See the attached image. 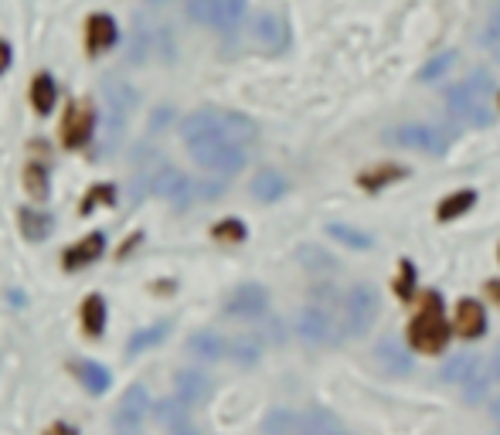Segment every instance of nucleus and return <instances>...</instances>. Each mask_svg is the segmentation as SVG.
Listing matches in <instances>:
<instances>
[{
	"label": "nucleus",
	"instance_id": "1",
	"mask_svg": "<svg viewBox=\"0 0 500 435\" xmlns=\"http://www.w3.org/2000/svg\"><path fill=\"white\" fill-rule=\"evenodd\" d=\"M446 340H449V326L443 320L439 293H426L422 296V309L409 323V344L418 354H439L446 347Z\"/></svg>",
	"mask_w": 500,
	"mask_h": 435
},
{
	"label": "nucleus",
	"instance_id": "2",
	"mask_svg": "<svg viewBox=\"0 0 500 435\" xmlns=\"http://www.w3.org/2000/svg\"><path fill=\"white\" fill-rule=\"evenodd\" d=\"M188 150H191V156H195L205 170H215V174H225V177H232V174H238V170L245 167V154H242V147L232 140H225L222 133L195 143V147H188Z\"/></svg>",
	"mask_w": 500,
	"mask_h": 435
},
{
	"label": "nucleus",
	"instance_id": "3",
	"mask_svg": "<svg viewBox=\"0 0 500 435\" xmlns=\"http://www.w3.org/2000/svg\"><path fill=\"white\" fill-rule=\"evenodd\" d=\"M378 313H381V299H378L375 286H368V282L351 286L348 307H344V330H348L351 337H364L375 326Z\"/></svg>",
	"mask_w": 500,
	"mask_h": 435
},
{
	"label": "nucleus",
	"instance_id": "4",
	"mask_svg": "<svg viewBox=\"0 0 500 435\" xmlns=\"http://www.w3.org/2000/svg\"><path fill=\"white\" fill-rule=\"evenodd\" d=\"M389 143L409 147V150H418V154H429V156L446 154V137L439 129L426 127V123H402V127L389 129Z\"/></svg>",
	"mask_w": 500,
	"mask_h": 435
},
{
	"label": "nucleus",
	"instance_id": "5",
	"mask_svg": "<svg viewBox=\"0 0 500 435\" xmlns=\"http://www.w3.org/2000/svg\"><path fill=\"white\" fill-rule=\"evenodd\" d=\"M446 102H449L453 116L466 119V123H473V127H490V119H494V113L486 109L484 96H480L476 89H470L466 82L449 85V89H446Z\"/></svg>",
	"mask_w": 500,
	"mask_h": 435
},
{
	"label": "nucleus",
	"instance_id": "6",
	"mask_svg": "<svg viewBox=\"0 0 500 435\" xmlns=\"http://www.w3.org/2000/svg\"><path fill=\"white\" fill-rule=\"evenodd\" d=\"M147 408H150L147 388H143V384H133V388L123 394L120 408H116V419H112V429H116V435H139V425H143Z\"/></svg>",
	"mask_w": 500,
	"mask_h": 435
},
{
	"label": "nucleus",
	"instance_id": "7",
	"mask_svg": "<svg viewBox=\"0 0 500 435\" xmlns=\"http://www.w3.org/2000/svg\"><path fill=\"white\" fill-rule=\"evenodd\" d=\"M265 307H269V293H265V286H259V282H242L225 299V313L228 317H242V320L263 317Z\"/></svg>",
	"mask_w": 500,
	"mask_h": 435
},
{
	"label": "nucleus",
	"instance_id": "8",
	"mask_svg": "<svg viewBox=\"0 0 500 435\" xmlns=\"http://www.w3.org/2000/svg\"><path fill=\"white\" fill-rule=\"evenodd\" d=\"M150 191L153 194L167 197L174 208H188V204H191V194H195V184L188 181L181 170L160 167L150 174Z\"/></svg>",
	"mask_w": 500,
	"mask_h": 435
},
{
	"label": "nucleus",
	"instance_id": "9",
	"mask_svg": "<svg viewBox=\"0 0 500 435\" xmlns=\"http://www.w3.org/2000/svg\"><path fill=\"white\" fill-rule=\"evenodd\" d=\"M92 129H96V113H92V106H85V102H72L69 113H65V123H62V140L65 147H85V143L92 140Z\"/></svg>",
	"mask_w": 500,
	"mask_h": 435
},
{
	"label": "nucleus",
	"instance_id": "10",
	"mask_svg": "<svg viewBox=\"0 0 500 435\" xmlns=\"http://www.w3.org/2000/svg\"><path fill=\"white\" fill-rule=\"evenodd\" d=\"M252 38H255V44H259L263 52L276 55V52H283L286 42H290V31H286V21L279 14H259L252 21Z\"/></svg>",
	"mask_w": 500,
	"mask_h": 435
},
{
	"label": "nucleus",
	"instance_id": "11",
	"mask_svg": "<svg viewBox=\"0 0 500 435\" xmlns=\"http://www.w3.org/2000/svg\"><path fill=\"white\" fill-rule=\"evenodd\" d=\"M296 334L306 340V344H327L333 334V323L331 313L323 307H306L296 320Z\"/></svg>",
	"mask_w": 500,
	"mask_h": 435
},
{
	"label": "nucleus",
	"instance_id": "12",
	"mask_svg": "<svg viewBox=\"0 0 500 435\" xmlns=\"http://www.w3.org/2000/svg\"><path fill=\"white\" fill-rule=\"evenodd\" d=\"M102 92H106V102H110V123L112 127H123V119L137 106V92L126 82H120V79H106Z\"/></svg>",
	"mask_w": 500,
	"mask_h": 435
},
{
	"label": "nucleus",
	"instance_id": "13",
	"mask_svg": "<svg viewBox=\"0 0 500 435\" xmlns=\"http://www.w3.org/2000/svg\"><path fill=\"white\" fill-rule=\"evenodd\" d=\"M120 38V31H116V21L110 14H92L89 17V24H85V44H89V55H102V52H110L112 44Z\"/></svg>",
	"mask_w": 500,
	"mask_h": 435
},
{
	"label": "nucleus",
	"instance_id": "14",
	"mask_svg": "<svg viewBox=\"0 0 500 435\" xmlns=\"http://www.w3.org/2000/svg\"><path fill=\"white\" fill-rule=\"evenodd\" d=\"M106 252V235L102 232H92V235H85L79 245H72L69 252H65V269H85L92 266L99 255Z\"/></svg>",
	"mask_w": 500,
	"mask_h": 435
},
{
	"label": "nucleus",
	"instance_id": "15",
	"mask_svg": "<svg viewBox=\"0 0 500 435\" xmlns=\"http://www.w3.org/2000/svg\"><path fill=\"white\" fill-rule=\"evenodd\" d=\"M486 330V313L480 303L473 299H459L457 303V334L463 337H484Z\"/></svg>",
	"mask_w": 500,
	"mask_h": 435
},
{
	"label": "nucleus",
	"instance_id": "16",
	"mask_svg": "<svg viewBox=\"0 0 500 435\" xmlns=\"http://www.w3.org/2000/svg\"><path fill=\"white\" fill-rule=\"evenodd\" d=\"M218 127H222L225 140L238 143V147H245V143H252L259 137V127L242 113H218Z\"/></svg>",
	"mask_w": 500,
	"mask_h": 435
},
{
	"label": "nucleus",
	"instance_id": "17",
	"mask_svg": "<svg viewBox=\"0 0 500 435\" xmlns=\"http://www.w3.org/2000/svg\"><path fill=\"white\" fill-rule=\"evenodd\" d=\"M181 133H184V140H188V147L208 140V137H218V133H222V127H218V113H191L188 119H184Z\"/></svg>",
	"mask_w": 500,
	"mask_h": 435
},
{
	"label": "nucleus",
	"instance_id": "18",
	"mask_svg": "<svg viewBox=\"0 0 500 435\" xmlns=\"http://www.w3.org/2000/svg\"><path fill=\"white\" fill-rule=\"evenodd\" d=\"M378 361H381V367L389 371V374H409L412 371V357H409V351H405L399 340H381L378 344Z\"/></svg>",
	"mask_w": 500,
	"mask_h": 435
},
{
	"label": "nucleus",
	"instance_id": "19",
	"mask_svg": "<svg viewBox=\"0 0 500 435\" xmlns=\"http://www.w3.org/2000/svg\"><path fill=\"white\" fill-rule=\"evenodd\" d=\"M188 351L195 354L197 361H218V357H225L228 344H225L218 334H211V330H197V334H191V340H188Z\"/></svg>",
	"mask_w": 500,
	"mask_h": 435
},
{
	"label": "nucleus",
	"instance_id": "20",
	"mask_svg": "<svg viewBox=\"0 0 500 435\" xmlns=\"http://www.w3.org/2000/svg\"><path fill=\"white\" fill-rule=\"evenodd\" d=\"M178 398L188 402V405H195V402H205L211 392V384L205 374H197V371H178Z\"/></svg>",
	"mask_w": 500,
	"mask_h": 435
},
{
	"label": "nucleus",
	"instance_id": "21",
	"mask_svg": "<svg viewBox=\"0 0 500 435\" xmlns=\"http://www.w3.org/2000/svg\"><path fill=\"white\" fill-rule=\"evenodd\" d=\"M252 194L259 197V201H279V197L286 194V177L279 174V170H259L255 177H252Z\"/></svg>",
	"mask_w": 500,
	"mask_h": 435
},
{
	"label": "nucleus",
	"instance_id": "22",
	"mask_svg": "<svg viewBox=\"0 0 500 435\" xmlns=\"http://www.w3.org/2000/svg\"><path fill=\"white\" fill-rule=\"evenodd\" d=\"M17 225H21V235H24L28 241H42L52 235V218L42 214V211H34V208L17 211Z\"/></svg>",
	"mask_w": 500,
	"mask_h": 435
},
{
	"label": "nucleus",
	"instance_id": "23",
	"mask_svg": "<svg viewBox=\"0 0 500 435\" xmlns=\"http://www.w3.org/2000/svg\"><path fill=\"white\" fill-rule=\"evenodd\" d=\"M300 435H344V429H341V421L333 419L331 411L313 408V411H306L303 421H300Z\"/></svg>",
	"mask_w": 500,
	"mask_h": 435
},
{
	"label": "nucleus",
	"instance_id": "24",
	"mask_svg": "<svg viewBox=\"0 0 500 435\" xmlns=\"http://www.w3.org/2000/svg\"><path fill=\"white\" fill-rule=\"evenodd\" d=\"M480 371H484L480 357H466V354H459V357H453V361H446L443 381H453V384H466V381L476 378Z\"/></svg>",
	"mask_w": 500,
	"mask_h": 435
},
{
	"label": "nucleus",
	"instance_id": "25",
	"mask_svg": "<svg viewBox=\"0 0 500 435\" xmlns=\"http://www.w3.org/2000/svg\"><path fill=\"white\" fill-rule=\"evenodd\" d=\"M153 415H157V421L164 425V429H181V425H188V402H181V398H167V402H157V408H153Z\"/></svg>",
	"mask_w": 500,
	"mask_h": 435
},
{
	"label": "nucleus",
	"instance_id": "26",
	"mask_svg": "<svg viewBox=\"0 0 500 435\" xmlns=\"http://www.w3.org/2000/svg\"><path fill=\"white\" fill-rule=\"evenodd\" d=\"M31 102H34V109L42 116H48L55 109L58 89H55V79H52V75H38V79H34V85H31Z\"/></svg>",
	"mask_w": 500,
	"mask_h": 435
},
{
	"label": "nucleus",
	"instance_id": "27",
	"mask_svg": "<svg viewBox=\"0 0 500 435\" xmlns=\"http://www.w3.org/2000/svg\"><path fill=\"white\" fill-rule=\"evenodd\" d=\"M75 374L82 378V384L89 388V394H102L110 388V371L102 364H92V361H75Z\"/></svg>",
	"mask_w": 500,
	"mask_h": 435
},
{
	"label": "nucleus",
	"instance_id": "28",
	"mask_svg": "<svg viewBox=\"0 0 500 435\" xmlns=\"http://www.w3.org/2000/svg\"><path fill=\"white\" fill-rule=\"evenodd\" d=\"M82 326L89 337H99L106 330V299L102 296H89L82 303Z\"/></svg>",
	"mask_w": 500,
	"mask_h": 435
},
{
	"label": "nucleus",
	"instance_id": "29",
	"mask_svg": "<svg viewBox=\"0 0 500 435\" xmlns=\"http://www.w3.org/2000/svg\"><path fill=\"white\" fill-rule=\"evenodd\" d=\"M473 204H476V194H473V191H457V194L446 197L436 214H439V222H453V218H459L463 211H470Z\"/></svg>",
	"mask_w": 500,
	"mask_h": 435
},
{
	"label": "nucleus",
	"instance_id": "30",
	"mask_svg": "<svg viewBox=\"0 0 500 435\" xmlns=\"http://www.w3.org/2000/svg\"><path fill=\"white\" fill-rule=\"evenodd\" d=\"M228 351H232V357H236L238 364H255L259 361V354H263V344H259V337H252V334H242V337H236L232 344H228Z\"/></svg>",
	"mask_w": 500,
	"mask_h": 435
},
{
	"label": "nucleus",
	"instance_id": "31",
	"mask_svg": "<svg viewBox=\"0 0 500 435\" xmlns=\"http://www.w3.org/2000/svg\"><path fill=\"white\" fill-rule=\"evenodd\" d=\"M296 429V415L286 411V408H276V411H269L263 421V432L265 435H293Z\"/></svg>",
	"mask_w": 500,
	"mask_h": 435
},
{
	"label": "nucleus",
	"instance_id": "32",
	"mask_svg": "<svg viewBox=\"0 0 500 435\" xmlns=\"http://www.w3.org/2000/svg\"><path fill=\"white\" fill-rule=\"evenodd\" d=\"M405 174H409L405 167H375V170H368V174H361L358 181H361V187H368V191H378L381 184L402 181Z\"/></svg>",
	"mask_w": 500,
	"mask_h": 435
},
{
	"label": "nucleus",
	"instance_id": "33",
	"mask_svg": "<svg viewBox=\"0 0 500 435\" xmlns=\"http://www.w3.org/2000/svg\"><path fill=\"white\" fill-rule=\"evenodd\" d=\"M164 337H167V323H157V326H147V330L133 334L130 344H126V351L139 354V351H147V347H153V344H160Z\"/></svg>",
	"mask_w": 500,
	"mask_h": 435
},
{
	"label": "nucleus",
	"instance_id": "34",
	"mask_svg": "<svg viewBox=\"0 0 500 435\" xmlns=\"http://www.w3.org/2000/svg\"><path fill=\"white\" fill-rule=\"evenodd\" d=\"M242 17H245V0H222V7H218V24H215V28L232 31L242 24Z\"/></svg>",
	"mask_w": 500,
	"mask_h": 435
},
{
	"label": "nucleus",
	"instance_id": "35",
	"mask_svg": "<svg viewBox=\"0 0 500 435\" xmlns=\"http://www.w3.org/2000/svg\"><path fill=\"white\" fill-rule=\"evenodd\" d=\"M218 7L222 0H188V14L197 24H218Z\"/></svg>",
	"mask_w": 500,
	"mask_h": 435
},
{
	"label": "nucleus",
	"instance_id": "36",
	"mask_svg": "<svg viewBox=\"0 0 500 435\" xmlns=\"http://www.w3.org/2000/svg\"><path fill=\"white\" fill-rule=\"evenodd\" d=\"M24 187H28L31 197L44 201V197H48V170H44L42 164H31V167L24 170Z\"/></svg>",
	"mask_w": 500,
	"mask_h": 435
},
{
	"label": "nucleus",
	"instance_id": "37",
	"mask_svg": "<svg viewBox=\"0 0 500 435\" xmlns=\"http://www.w3.org/2000/svg\"><path fill=\"white\" fill-rule=\"evenodd\" d=\"M453 61H457V52H446V55H436L429 65H422L418 69V79L422 82H436V79H443L446 71L453 69Z\"/></svg>",
	"mask_w": 500,
	"mask_h": 435
},
{
	"label": "nucleus",
	"instance_id": "38",
	"mask_svg": "<svg viewBox=\"0 0 500 435\" xmlns=\"http://www.w3.org/2000/svg\"><path fill=\"white\" fill-rule=\"evenodd\" d=\"M327 235L337 241H344V245H351V249H368V245H371V239H368L364 232H354L351 225H327Z\"/></svg>",
	"mask_w": 500,
	"mask_h": 435
},
{
	"label": "nucleus",
	"instance_id": "39",
	"mask_svg": "<svg viewBox=\"0 0 500 435\" xmlns=\"http://www.w3.org/2000/svg\"><path fill=\"white\" fill-rule=\"evenodd\" d=\"M300 262H303L306 269H323V272H331V269H337V262H333V255H327L323 249H313V245H306V249H300Z\"/></svg>",
	"mask_w": 500,
	"mask_h": 435
},
{
	"label": "nucleus",
	"instance_id": "40",
	"mask_svg": "<svg viewBox=\"0 0 500 435\" xmlns=\"http://www.w3.org/2000/svg\"><path fill=\"white\" fill-rule=\"evenodd\" d=\"M486 384H490V378H486L484 371L476 374V378H470L466 384H463V398L470 402V405H476V402H484V394H486Z\"/></svg>",
	"mask_w": 500,
	"mask_h": 435
},
{
	"label": "nucleus",
	"instance_id": "41",
	"mask_svg": "<svg viewBox=\"0 0 500 435\" xmlns=\"http://www.w3.org/2000/svg\"><path fill=\"white\" fill-rule=\"evenodd\" d=\"M112 194H116V187H112V184H99V187H92V191H89V197H85V204H82V214H89V211L96 208L99 201L112 204Z\"/></svg>",
	"mask_w": 500,
	"mask_h": 435
},
{
	"label": "nucleus",
	"instance_id": "42",
	"mask_svg": "<svg viewBox=\"0 0 500 435\" xmlns=\"http://www.w3.org/2000/svg\"><path fill=\"white\" fill-rule=\"evenodd\" d=\"M215 239H222V241H242V239H245V228H242V222L228 218V222H222V225L215 228Z\"/></svg>",
	"mask_w": 500,
	"mask_h": 435
},
{
	"label": "nucleus",
	"instance_id": "43",
	"mask_svg": "<svg viewBox=\"0 0 500 435\" xmlns=\"http://www.w3.org/2000/svg\"><path fill=\"white\" fill-rule=\"evenodd\" d=\"M484 42L490 44V48H494V52L500 55V11H494V14H490V21H486Z\"/></svg>",
	"mask_w": 500,
	"mask_h": 435
},
{
	"label": "nucleus",
	"instance_id": "44",
	"mask_svg": "<svg viewBox=\"0 0 500 435\" xmlns=\"http://www.w3.org/2000/svg\"><path fill=\"white\" fill-rule=\"evenodd\" d=\"M11 69V44L0 38V71H7Z\"/></svg>",
	"mask_w": 500,
	"mask_h": 435
},
{
	"label": "nucleus",
	"instance_id": "45",
	"mask_svg": "<svg viewBox=\"0 0 500 435\" xmlns=\"http://www.w3.org/2000/svg\"><path fill=\"white\" fill-rule=\"evenodd\" d=\"M197 194H201V197H218V194H222V184H201V187H197Z\"/></svg>",
	"mask_w": 500,
	"mask_h": 435
},
{
	"label": "nucleus",
	"instance_id": "46",
	"mask_svg": "<svg viewBox=\"0 0 500 435\" xmlns=\"http://www.w3.org/2000/svg\"><path fill=\"white\" fill-rule=\"evenodd\" d=\"M48 435H75V429H69V425H62V421H58V425L48 429Z\"/></svg>",
	"mask_w": 500,
	"mask_h": 435
},
{
	"label": "nucleus",
	"instance_id": "47",
	"mask_svg": "<svg viewBox=\"0 0 500 435\" xmlns=\"http://www.w3.org/2000/svg\"><path fill=\"white\" fill-rule=\"evenodd\" d=\"M490 371H494V378L500 381V347H497V354H494V364H490Z\"/></svg>",
	"mask_w": 500,
	"mask_h": 435
},
{
	"label": "nucleus",
	"instance_id": "48",
	"mask_svg": "<svg viewBox=\"0 0 500 435\" xmlns=\"http://www.w3.org/2000/svg\"><path fill=\"white\" fill-rule=\"evenodd\" d=\"M170 435H197L195 429H191V425H181V429H174V432Z\"/></svg>",
	"mask_w": 500,
	"mask_h": 435
},
{
	"label": "nucleus",
	"instance_id": "49",
	"mask_svg": "<svg viewBox=\"0 0 500 435\" xmlns=\"http://www.w3.org/2000/svg\"><path fill=\"white\" fill-rule=\"evenodd\" d=\"M494 419L500 421V398H497V402H494Z\"/></svg>",
	"mask_w": 500,
	"mask_h": 435
},
{
	"label": "nucleus",
	"instance_id": "50",
	"mask_svg": "<svg viewBox=\"0 0 500 435\" xmlns=\"http://www.w3.org/2000/svg\"><path fill=\"white\" fill-rule=\"evenodd\" d=\"M344 435H348V432H344Z\"/></svg>",
	"mask_w": 500,
	"mask_h": 435
},
{
	"label": "nucleus",
	"instance_id": "51",
	"mask_svg": "<svg viewBox=\"0 0 500 435\" xmlns=\"http://www.w3.org/2000/svg\"><path fill=\"white\" fill-rule=\"evenodd\" d=\"M497 435H500V432H497Z\"/></svg>",
	"mask_w": 500,
	"mask_h": 435
}]
</instances>
